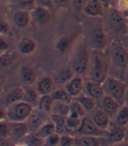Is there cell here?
<instances>
[{"label":"cell","mask_w":128,"mask_h":146,"mask_svg":"<svg viewBox=\"0 0 128 146\" xmlns=\"http://www.w3.org/2000/svg\"><path fill=\"white\" fill-rule=\"evenodd\" d=\"M89 79L93 82L103 84L109 73V60L102 50L94 49L91 52Z\"/></svg>","instance_id":"cell-1"},{"label":"cell","mask_w":128,"mask_h":146,"mask_svg":"<svg viewBox=\"0 0 128 146\" xmlns=\"http://www.w3.org/2000/svg\"><path fill=\"white\" fill-rule=\"evenodd\" d=\"M33 110V105L23 100L6 107L5 117L9 122L12 123L27 122Z\"/></svg>","instance_id":"cell-2"},{"label":"cell","mask_w":128,"mask_h":146,"mask_svg":"<svg viewBox=\"0 0 128 146\" xmlns=\"http://www.w3.org/2000/svg\"><path fill=\"white\" fill-rule=\"evenodd\" d=\"M103 87L105 90V94L106 96L112 97L117 102H119L122 106L125 105V99L127 88L123 82L115 77L108 76L105 82L103 83Z\"/></svg>","instance_id":"cell-3"},{"label":"cell","mask_w":128,"mask_h":146,"mask_svg":"<svg viewBox=\"0 0 128 146\" xmlns=\"http://www.w3.org/2000/svg\"><path fill=\"white\" fill-rule=\"evenodd\" d=\"M91 52L86 46L81 47L76 52L71 64V67L75 74L82 76L89 73V67H91Z\"/></svg>","instance_id":"cell-4"},{"label":"cell","mask_w":128,"mask_h":146,"mask_svg":"<svg viewBox=\"0 0 128 146\" xmlns=\"http://www.w3.org/2000/svg\"><path fill=\"white\" fill-rule=\"evenodd\" d=\"M108 23L110 28L116 33L125 34L128 32V19L116 7L110 9Z\"/></svg>","instance_id":"cell-5"},{"label":"cell","mask_w":128,"mask_h":146,"mask_svg":"<svg viewBox=\"0 0 128 146\" xmlns=\"http://www.w3.org/2000/svg\"><path fill=\"white\" fill-rule=\"evenodd\" d=\"M78 136H91L97 137H104L107 136V130L102 129L96 125L91 117L89 115H85L83 117L81 126L75 132Z\"/></svg>","instance_id":"cell-6"},{"label":"cell","mask_w":128,"mask_h":146,"mask_svg":"<svg viewBox=\"0 0 128 146\" xmlns=\"http://www.w3.org/2000/svg\"><path fill=\"white\" fill-rule=\"evenodd\" d=\"M111 58L118 68L125 70L128 66V51L120 43H114L111 48Z\"/></svg>","instance_id":"cell-7"},{"label":"cell","mask_w":128,"mask_h":146,"mask_svg":"<svg viewBox=\"0 0 128 146\" xmlns=\"http://www.w3.org/2000/svg\"><path fill=\"white\" fill-rule=\"evenodd\" d=\"M91 40L94 49L102 50L105 49L109 45V38L107 33L101 25L95 27L91 33Z\"/></svg>","instance_id":"cell-8"},{"label":"cell","mask_w":128,"mask_h":146,"mask_svg":"<svg viewBox=\"0 0 128 146\" xmlns=\"http://www.w3.org/2000/svg\"><path fill=\"white\" fill-rule=\"evenodd\" d=\"M127 129L125 126H121L117 123H113L107 129L106 138L111 144H116L125 141L126 137Z\"/></svg>","instance_id":"cell-9"},{"label":"cell","mask_w":128,"mask_h":146,"mask_svg":"<svg viewBox=\"0 0 128 146\" xmlns=\"http://www.w3.org/2000/svg\"><path fill=\"white\" fill-rule=\"evenodd\" d=\"M83 14L89 18L102 17L105 13V7L98 0H87L83 5Z\"/></svg>","instance_id":"cell-10"},{"label":"cell","mask_w":128,"mask_h":146,"mask_svg":"<svg viewBox=\"0 0 128 146\" xmlns=\"http://www.w3.org/2000/svg\"><path fill=\"white\" fill-rule=\"evenodd\" d=\"M64 88L71 95L73 98H76L83 93L85 83L81 75L75 74V76L70 81L64 85Z\"/></svg>","instance_id":"cell-11"},{"label":"cell","mask_w":128,"mask_h":146,"mask_svg":"<svg viewBox=\"0 0 128 146\" xmlns=\"http://www.w3.org/2000/svg\"><path fill=\"white\" fill-rule=\"evenodd\" d=\"M50 119H51L50 114L35 108L33 110V112L31 115L30 118L28 119L27 123L29 125V128L30 129L32 128L35 132L42 124H44L46 122L49 121Z\"/></svg>","instance_id":"cell-12"},{"label":"cell","mask_w":128,"mask_h":146,"mask_svg":"<svg viewBox=\"0 0 128 146\" xmlns=\"http://www.w3.org/2000/svg\"><path fill=\"white\" fill-rule=\"evenodd\" d=\"M121 106L122 105L119 102L106 95L100 99V108L105 111L111 117L116 115Z\"/></svg>","instance_id":"cell-13"},{"label":"cell","mask_w":128,"mask_h":146,"mask_svg":"<svg viewBox=\"0 0 128 146\" xmlns=\"http://www.w3.org/2000/svg\"><path fill=\"white\" fill-rule=\"evenodd\" d=\"M91 112L92 115H91V117L96 125L102 129L107 130L111 126V116L101 108H98L97 110L95 109Z\"/></svg>","instance_id":"cell-14"},{"label":"cell","mask_w":128,"mask_h":146,"mask_svg":"<svg viewBox=\"0 0 128 146\" xmlns=\"http://www.w3.org/2000/svg\"><path fill=\"white\" fill-rule=\"evenodd\" d=\"M54 86H55L54 79L48 75L40 78L35 84V88L41 96L51 95V93L54 91Z\"/></svg>","instance_id":"cell-15"},{"label":"cell","mask_w":128,"mask_h":146,"mask_svg":"<svg viewBox=\"0 0 128 146\" xmlns=\"http://www.w3.org/2000/svg\"><path fill=\"white\" fill-rule=\"evenodd\" d=\"M76 39V34L70 33L61 36L55 44V49L60 54H66L72 49Z\"/></svg>","instance_id":"cell-16"},{"label":"cell","mask_w":128,"mask_h":146,"mask_svg":"<svg viewBox=\"0 0 128 146\" xmlns=\"http://www.w3.org/2000/svg\"><path fill=\"white\" fill-rule=\"evenodd\" d=\"M84 94L89 96L91 97L96 99V100H100L103 96H105V90L103 84L93 82L91 80L85 82V88H84Z\"/></svg>","instance_id":"cell-17"},{"label":"cell","mask_w":128,"mask_h":146,"mask_svg":"<svg viewBox=\"0 0 128 146\" xmlns=\"http://www.w3.org/2000/svg\"><path fill=\"white\" fill-rule=\"evenodd\" d=\"M32 16L35 19V21L41 25H47L52 19V13L50 11V9L43 6L37 5L32 12Z\"/></svg>","instance_id":"cell-18"},{"label":"cell","mask_w":128,"mask_h":146,"mask_svg":"<svg viewBox=\"0 0 128 146\" xmlns=\"http://www.w3.org/2000/svg\"><path fill=\"white\" fill-rule=\"evenodd\" d=\"M10 127H11V135L10 137L20 139L27 136L30 128L27 123V122H20V123H12L10 122Z\"/></svg>","instance_id":"cell-19"},{"label":"cell","mask_w":128,"mask_h":146,"mask_svg":"<svg viewBox=\"0 0 128 146\" xmlns=\"http://www.w3.org/2000/svg\"><path fill=\"white\" fill-rule=\"evenodd\" d=\"M32 13L27 10H19L13 15V23L17 27L23 29L29 25L32 20Z\"/></svg>","instance_id":"cell-20"},{"label":"cell","mask_w":128,"mask_h":146,"mask_svg":"<svg viewBox=\"0 0 128 146\" xmlns=\"http://www.w3.org/2000/svg\"><path fill=\"white\" fill-rule=\"evenodd\" d=\"M24 100V88L16 87L9 90L4 98V103L6 107L13 104L15 102H20Z\"/></svg>","instance_id":"cell-21"},{"label":"cell","mask_w":128,"mask_h":146,"mask_svg":"<svg viewBox=\"0 0 128 146\" xmlns=\"http://www.w3.org/2000/svg\"><path fill=\"white\" fill-rule=\"evenodd\" d=\"M51 119L53 120L55 125V132L57 134L63 136V135H72L74 131H72L66 123V117L51 115Z\"/></svg>","instance_id":"cell-22"},{"label":"cell","mask_w":128,"mask_h":146,"mask_svg":"<svg viewBox=\"0 0 128 146\" xmlns=\"http://www.w3.org/2000/svg\"><path fill=\"white\" fill-rule=\"evenodd\" d=\"M55 132V125L52 119H50L49 121L46 122L34 132V135L45 140L47 137L52 135Z\"/></svg>","instance_id":"cell-23"},{"label":"cell","mask_w":128,"mask_h":146,"mask_svg":"<svg viewBox=\"0 0 128 146\" xmlns=\"http://www.w3.org/2000/svg\"><path fill=\"white\" fill-rule=\"evenodd\" d=\"M20 76L23 81L28 85H33L37 82V74L33 68L31 66L25 65L20 68Z\"/></svg>","instance_id":"cell-24"},{"label":"cell","mask_w":128,"mask_h":146,"mask_svg":"<svg viewBox=\"0 0 128 146\" xmlns=\"http://www.w3.org/2000/svg\"><path fill=\"white\" fill-rule=\"evenodd\" d=\"M18 47H19V50L21 54H30L33 52L35 51V49L37 47V44L32 38L25 37V38H23L19 41Z\"/></svg>","instance_id":"cell-25"},{"label":"cell","mask_w":128,"mask_h":146,"mask_svg":"<svg viewBox=\"0 0 128 146\" xmlns=\"http://www.w3.org/2000/svg\"><path fill=\"white\" fill-rule=\"evenodd\" d=\"M99 138L91 136H78L75 137V146H101Z\"/></svg>","instance_id":"cell-26"},{"label":"cell","mask_w":128,"mask_h":146,"mask_svg":"<svg viewBox=\"0 0 128 146\" xmlns=\"http://www.w3.org/2000/svg\"><path fill=\"white\" fill-rule=\"evenodd\" d=\"M75 73L74 72L71 66H69V67H64L61 69H60L59 72L56 74V82L60 84L65 85L75 76Z\"/></svg>","instance_id":"cell-27"},{"label":"cell","mask_w":128,"mask_h":146,"mask_svg":"<svg viewBox=\"0 0 128 146\" xmlns=\"http://www.w3.org/2000/svg\"><path fill=\"white\" fill-rule=\"evenodd\" d=\"M40 97H41V95L39 94V92L37 91L36 88L28 86L24 88V101L27 102L31 103L32 105L37 107V104L40 100Z\"/></svg>","instance_id":"cell-28"},{"label":"cell","mask_w":128,"mask_h":146,"mask_svg":"<svg viewBox=\"0 0 128 146\" xmlns=\"http://www.w3.org/2000/svg\"><path fill=\"white\" fill-rule=\"evenodd\" d=\"M54 102H55V100L53 99L52 96H51V95L41 96L40 100H39V102H38L36 108L51 115Z\"/></svg>","instance_id":"cell-29"},{"label":"cell","mask_w":128,"mask_h":146,"mask_svg":"<svg viewBox=\"0 0 128 146\" xmlns=\"http://www.w3.org/2000/svg\"><path fill=\"white\" fill-rule=\"evenodd\" d=\"M69 111H70V107L69 103L60 102V101H55L51 115L67 117L69 114Z\"/></svg>","instance_id":"cell-30"},{"label":"cell","mask_w":128,"mask_h":146,"mask_svg":"<svg viewBox=\"0 0 128 146\" xmlns=\"http://www.w3.org/2000/svg\"><path fill=\"white\" fill-rule=\"evenodd\" d=\"M75 99L82 104V106L86 110L87 112H91L92 110L96 109V106H97L96 99L91 97L86 94H83V93L82 95H80L79 96H77Z\"/></svg>","instance_id":"cell-31"},{"label":"cell","mask_w":128,"mask_h":146,"mask_svg":"<svg viewBox=\"0 0 128 146\" xmlns=\"http://www.w3.org/2000/svg\"><path fill=\"white\" fill-rule=\"evenodd\" d=\"M51 96L53 97V99L55 101H60V102H66L69 104H70L74 99L69 93L65 89V88L54 90L52 93H51Z\"/></svg>","instance_id":"cell-32"},{"label":"cell","mask_w":128,"mask_h":146,"mask_svg":"<svg viewBox=\"0 0 128 146\" xmlns=\"http://www.w3.org/2000/svg\"><path fill=\"white\" fill-rule=\"evenodd\" d=\"M115 117V123L121 126H128V106L123 105L116 114Z\"/></svg>","instance_id":"cell-33"},{"label":"cell","mask_w":128,"mask_h":146,"mask_svg":"<svg viewBox=\"0 0 128 146\" xmlns=\"http://www.w3.org/2000/svg\"><path fill=\"white\" fill-rule=\"evenodd\" d=\"M69 107H70V111L69 114V115L80 117V118H83L85 115H87L86 110L83 107L82 104L76 100H73L71 102V103L69 104Z\"/></svg>","instance_id":"cell-34"},{"label":"cell","mask_w":128,"mask_h":146,"mask_svg":"<svg viewBox=\"0 0 128 146\" xmlns=\"http://www.w3.org/2000/svg\"><path fill=\"white\" fill-rule=\"evenodd\" d=\"M82 120L83 118H80V117H76V116H73V115H68L66 117V123H67V126L72 130L74 131V133L76 131L80 126H81V123H82Z\"/></svg>","instance_id":"cell-35"},{"label":"cell","mask_w":128,"mask_h":146,"mask_svg":"<svg viewBox=\"0 0 128 146\" xmlns=\"http://www.w3.org/2000/svg\"><path fill=\"white\" fill-rule=\"evenodd\" d=\"M60 140H61V135L55 132V133L50 135L44 140V146H59Z\"/></svg>","instance_id":"cell-36"},{"label":"cell","mask_w":128,"mask_h":146,"mask_svg":"<svg viewBox=\"0 0 128 146\" xmlns=\"http://www.w3.org/2000/svg\"><path fill=\"white\" fill-rule=\"evenodd\" d=\"M16 2L23 10L33 11L37 6L36 0H16Z\"/></svg>","instance_id":"cell-37"},{"label":"cell","mask_w":128,"mask_h":146,"mask_svg":"<svg viewBox=\"0 0 128 146\" xmlns=\"http://www.w3.org/2000/svg\"><path fill=\"white\" fill-rule=\"evenodd\" d=\"M0 135L1 137H9L11 135V127H10V122L5 121L4 119L0 123Z\"/></svg>","instance_id":"cell-38"},{"label":"cell","mask_w":128,"mask_h":146,"mask_svg":"<svg viewBox=\"0 0 128 146\" xmlns=\"http://www.w3.org/2000/svg\"><path fill=\"white\" fill-rule=\"evenodd\" d=\"M115 7L128 19V0H117Z\"/></svg>","instance_id":"cell-39"},{"label":"cell","mask_w":128,"mask_h":146,"mask_svg":"<svg viewBox=\"0 0 128 146\" xmlns=\"http://www.w3.org/2000/svg\"><path fill=\"white\" fill-rule=\"evenodd\" d=\"M75 137L73 135H63L61 136L59 146H73L75 145Z\"/></svg>","instance_id":"cell-40"},{"label":"cell","mask_w":128,"mask_h":146,"mask_svg":"<svg viewBox=\"0 0 128 146\" xmlns=\"http://www.w3.org/2000/svg\"><path fill=\"white\" fill-rule=\"evenodd\" d=\"M36 4L39 6L47 7L48 9H51L55 6L54 0H36Z\"/></svg>","instance_id":"cell-41"},{"label":"cell","mask_w":128,"mask_h":146,"mask_svg":"<svg viewBox=\"0 0 128 146\" xmlns=\"http://www.w3.org/2000/svg\"><path fill=\"white\" fill-rule=\"evenodd\" d=\"M0 31H1L2 34L7 33L10 31V25H9V24L5 20H4V19H2L1 22H0Z\"/></svg>","instance_id":"cell-42"},{"label":"cell","mask_w":128,"mask_h":146,"mask_svg":"<svg viewBox=\"0 0 128 146\" xmlns=\"http://www.w3.org/2000/svg\"><path fill=\"white\" fill-rule=\"evenodd\" d=\"M71 1L72 0H54V3H55V5H58L61 7H66L71 3Z\"/></svg>","instance_id":"cell-43"},{"label":"cell","mask_w":128,"mask_h":146,"mask_svg":"<svg viewBox=\"0 0 128 146\" xmlns=\"http://www.w3.org/2000/svg\"><path fill=\"white\" fill-rule=\"evenodd\" d=\"M0 146H15L9 137H1L0 139Z\"/></svg>","instance_id":"cell-44"},{"label":"cell","mask_w":128,"mask_h":146,"mask_svg":"<svg viewBox=\"0 0 128 146\" xmlns=\"http://www.w3.org/2000/svg\"><path fill=\"white\" fill-rule=\"evenodd\" d=\"M0 46H1V49H2L3 52L5 51V50H7V48H8V46H9L7 41L5 39V38L3 37V35H2L1 38H0Z\"/></svg>","instance_id":"cell-45"},{"label":"cell","mask_w":128,"mask_h":146,"mask_svg":"<svg viewBox=\"0 0 128 146\" xmlns=\"http://www.w3.org/2000/svg\"><path fill=\"white\" fill-rule=\"evenodd\" d=\"M98 1L104 5L105 8H111V5L113 3V0H98Z\"/></svg>","instance_id":"cell-46"},{"label":"cell","mask_w":128,"mask_h":146,"mask_svg":"<svg viewBox=\"0 0 128 146\" xmlns=\"http://www.w3.org/2000/svg\"><path fill=\"white\" fill-rule=\"evenodd\" d=\"M111 146H128V143H125V141L119 143H116V144H111Z\"/></svg>","instance_id":"cell-47"},{"label":"cell","mask_w":128,"mask_h":146,"mask_svg":"<svg viewBox=\"0 0 128 146\" xmlns=\"http://www.w3.org/2000/svg\"><path fill=\"white\" fill-rule=\"evenodd\" d=\"M125 105H127V106H128V88H127V90H126V94H125Z\"/></svg>","instance_id":"cell-48"},{"label":"cell","mask_w":128,"mask_h":146,"mask_svg":"<svg viewBox=\"0 0 128 146\" xmlns=\"http://www.w3.org/2000/svg\"><path fill=\"white\" fill-rule=\"evenodd\" d=\"M15 146H30V145L27 143H16Z\"/></svg>","instance_id":"cell-49"},{"label":"cell","mask_w":128,"mask_h":146,"mask_svg":"<svg viewBox=\"0 0 128 146\" xmlns=\"http://www.w3.org/2000/svg\"><path fill=\"white\" fill-rule=\"evenodd\" d=\"M125 73H126V77L128 78V66H127L126 68H125Z\"/></svg>","instance_id":"cell-50"},{"label":"cell","mask_w":128,"mask_h":146,"mask_svg":"<svg viewBox=\"0 0 128 146\" xmlns=\"http://www.w3.org/2000/svg\"><path fill=\"white\" fill-rule=\"evenodd\" d=\"M73 146H75V145H73Z\"/></svg>","instance_id":"cell-51"}]
</instances>
